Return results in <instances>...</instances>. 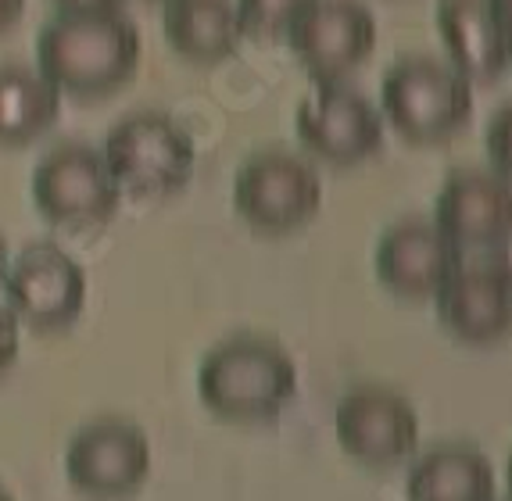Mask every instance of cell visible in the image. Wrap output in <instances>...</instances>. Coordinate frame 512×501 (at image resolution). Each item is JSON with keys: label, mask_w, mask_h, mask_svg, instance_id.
I'll list each match as a JSON object with an SVG mask.
<instances>
[{"label": "cell", "mask_w": 512, "mask_h": 501, "mask_svg": "<svg viewBox=\"0 0 512 501\" xmlns=\"http://www.w3.org/2000/svg\"><path fill=\"white\" fill-rule=\"evenodd\" d=\"M0 501H15V498H11V494L4 491V487H0Z\"/></svg>", "instance_id": "cell-27"}, {"label": "cell", "mask_w": 512, "mask_h": 501, "mask_svg": "<svg viewBox=\"0 0 512 501\" xmlns=\"http://www.w3.org/2000/svg\"><path fill=\"white\" fill-rule=\"evenodd\" d=\"M22 11H26V0H0V33L15 26Z\"/></svg>", "instance_id": "cell-23"}, {"label": "cell", "mask_w": 512, "mask_h": 501, "mask_svg": "<svg viewBox=\"0 0 512 501\" xmlns=\"http://www.w3.org/2000/svg\"><path fill=\"white\" fill-rule=\"evenodd\" d=\"M434 226L466 247H502L512 237V183L498 172L455 169L434 201Z\"/></svg>", "instance_id": "cell-13"}, {"label": "cell", "mask_w": 512, "mask_h": 501, "mask_svg": "<svg viewBox=\"0 0 512 501\" xmlns=\"http://www.w3.org/2000/svg\"><path fill=\"white\" fill-rule=\"evenodd\" d=\"M151 473V444L144 430L122 419L83 426L65 448V476L79 494L97 501L129 498Z\"/></svg>", "instance_id": "cell-8"}, {"label": "cell", "mask_w": 512, "mask_h": 501, "mask_svg": "<svg viewBox=\"0 0 512 501\" xmlns=\"http://www.w3.org/2000/svg\"><path fill=\"white\" fill-rule=\"evenodd\" d=\"M437 29L452 68L466 79H495L512 61V26L491 0H437Z\"/></svg>", "instance_id": "cell-15"}, {"label": "cell", "mask_w": 512, "mask_h": 501, "mask_svg": "<svg viewBox=\"0 0 512 501\" xmlns=\"http://www.w3.org/2000/svg\"><path fill=\"white\" fill-rule=\"evenodd\" d=\"M33 201L47 222L90 230L115 219L122 187L111 176L101 151L86 144H61L43 154L36 165Z\"/></svg>", "instance_id": "cell-6"}, {"label": "cell", "mask_w": 512, "mask_h": 501, "mask_svg": "<svg viewBox=\"0 0 512 501\" xmlns=\"http://www.w3.org/2000/svg\"><path fill=\"white\" fill-rule=\"evenodd\" d=\"M437 319L466 344H495L512 333V265L502 258L470 262L437 287Z\"/></svg>", "instance_id": "cell-12"}, {"label": "cell", "mask_w": 512, "mask_h": 501, "mask_svg": "<svg viewBox=\"0 0 512 501\" xmlns=\"http://www.w3.org/2000/svg\"><path fill=\"white\" fill-rule=\"evenodd\" d=\"M61 97L40 68H0V144L18 147L47 133L61 115Z\"/></svg>", "instance_id": "cell-18"}, {"label": "cell", "mask_w": 512, "mask_h": 501, "mask_svg": "<svg viewBox=\"0 0 512 501\" xmlns=\"http://www.w3.org/2000/svg\"><path fill=\"white\" fill-rule=\"evenodd\" d=\"M384 119L416 144L441 140L462 129L473 115V86L452 65L409 54L387 68L380 86Z\"/></svg>", "instance_id": "cell-3"}, {"label": "cell", "mask_w": 512, "mask_h": 501, "mask_svg": "<svg viewBox=\"0 0 512 501\" xmlns=\"http://www.w3.org/2000/svg\"><path fill=\"white\" fill-rule=\"evenodd\" d=\"M233 4H237L244 33L276 36V33H287L294 18H298L312 0H233Z\"/></svg>", "instance_id": "cell-19"}, {"label": "cell", "mask_w": 512, "mask_h": 501, "mask_svg": "<svg viewBox=\"0 0 512 501\" xmlns=\"http://www.w3.org/2000/svg\"><path fill=\"white\" fill-rule=\"evenodd\" d=\"M61 11H119L122 0H54Z\"/></svg>", "instance_id": "cell-22"}, {"label": "cell", "mask_w": 512, "mask_h": 501, "mask_svg": "<svg viewBox=\"0 0 512 501\" xmlns=\"http://www.w3.org/2000/svg\"><path fill=\"white\" fill-rule=\"evenodd\" d=\"M162 29L172 51L201 65L230 58L244 40L233 0H165Z\"/></svg>", "instance_id": "cell-17"}, {"label": "cell", "mask_w": 512, "mask_h": 501, "mask_svg": "<svg viewBox=\"0 0 512 501\" xmlns=\"http://www.w3.org/2000/svg\"><path fill=\"white\" fill-rule=\"evenodd\" d=\"M4 269H8V244L0 237V280H4Z\"/></svg>", "instance_id": "cell-25"}, {"label": "cell", "mask_w": 512, "mask_h": 501, "mask_svg": "<svg viewBox=\"0 0 512 501\" xmlns=\"http://www.w3.org/2000/svg\"><path fill=\"white\" fill-rule=\"evenodd\" d=\"M18 358V315L8 305H0V376L15 366Z\"/></svg>", "instance_id": "cell-21"}, {"label": "cell", "mask_w": 512, "mask_h": 501, "mask_svg": "<svg viewBox=\"0 0 512 501\" xmlns=\"http://www.w3.org/2000/svg\"><path fill=\"white\" fill-rule=\"evenodd\" d=\"M491 8H495L498 15H502L505 22H509V26H512V0H491Z\"/></svg>", "instance_id": "cell-24"}, {"label": "cell", "mask_w": 512, "mask_h": 501, "mask_svg": "<svg viewBox=\"0 0 512 501\" xmlns=\"http://www.w3.org/2000/svg\"><path fill=\"white\" fill-rule=\"evenodd\" d=\"M197 394L219 419L262 423L294 401L298 369L273 340L230 337L205 355L197 369Z\"/></svg>", "instance_id": "cell-2"}, {"label": "cell", "mask_w": 512, "mask_h": 501, "mask_svg": "<svg viewBox=\"0 0 512 501\" xmlns=\"http://www.w3.org/2000/svg\"><path fill=\"white\" fill-rule=\"evenodd\" d=\"M376 276L398 298H434L448 276L462 265V247L444 237L434 222H394L376 244Z\"/></svg>", "instance_id": "cell-14"}, {"label": "cell", "mask_w": 512, "mask_h": 501, "mask_svg": "<svg viewBox=\"0 0 512 501\" xmlns=\"http://www.w3.org/2000/svg\"><path fill=\"white\" fill-rule=\"evenodd\" d=\"M111 176L133 194H172L194 172V136L165 111H137L111 126L101 147Z\"/></svg>", "instance_id": "cell-4"}, {"label": "cell", "mask_w": 512, "mask_h": 501, "mask_svg": "<svg viewBox=\"0 0 512 501\" xmlns=\"http://www.w3.org/2000/svg\"><path fill=\"white\" fill-rule=\"evenodd\" d=\"M337 444L369 469H391L419 448V416L409 398L387 387H355L333 412Z\"/></svg>", "instance_id": "cell-9"}, {"label": "cell", "mask_w": 512, "mask_h": 501, "mask_svg": "<svg viewBox=\"0 0 512 501\" xmlns=\"http://www.w3.org/2000/svg\"><path fill=\"white\" fill-rule=\"evenodd\" d=\"M287 43L319 83H333L366 65L376 47V18L362 0H312L291 22Z\"/></svg>", "instance_id": "cell-11"}, {"label": "cell", "mask_w": 512, "mask_h": 501, "mask_svg": "<svg viewBox=\"0 0 512 501\" xmlns=\"http://www.w3.org/2000/svg\"><path fill=\"white\" fill-rule=\"evenodd\" d=\"M505 487H509V498H512V451H509V462H505Z\"/></svg>", "instance_id": "cell-26"}, {"label": "cell", "mask_w": 512, "mask_h": 501, "mask_svg": "<svg viewBox=\"0 0 512 501\" xmlns=\"http://www.w3.org/2000/svg\"><path fill=\"white\" fill-rule=\"evenodd\" d=\"M0 287L8 290V308L18 323L33 330H65L86 305V272L58 244H29L4 269Z\"/></svg>", "instance_id": "cell-7"}, {"label": "cell", "mask_w": 512, "mask_h": 501, "mask_svg": "<svg viewBox=\"0 0 512 501\" xmlns=\"http://www.w3.org/2000/svg\"><path fill=\"white\" fill-rule=\"evenodd\" d=\"M487 158L495 162V172L512 183V104L495 111L487 122Z\"/></svg>", "instance_id": "cell-20"}, {"label": "cell", "mask_w": 512, "mask_h": 501, "mask_svg": "<svg viewBox=\"0 0 512 501\" xmlns=\"http://www.w3.org/2000/svg\"><path fill=\"white\" fill-rule=\"evenodd\" d=\"M323 179L294 151H258L233 179V208L258 233H294L319 215Z\"/></svg>", "instance_id": "cell-5"}, {"label": "cell", "mask_w": 512, "mask_h": 501, "mask_svg": "<svg viewBox=\"0 0 512 501\" xmlns=\"http://www.w3.org/2000/svg\"><path fill=\"white\" fill-rule=\"evenodd\" d=\"M298 140L330 165L366 162L384 144V115L341 79L319 83L298 104Z\"/></svg>", "instance_id": "cell-10"}, {"label": "cell", "mask_w": 512, "mask_h": 501, "mask_svg": "<svg viewBox=\"0 0 512 501\" xmlns=\"http://www.w3.org/2000/svg\"><path fill=\"white\" fill-rule=\"evenodd\" d=\"M509 501H512V498H509Z\"/></svg>", "instance_id": "cell-29"}, {"label": "cell", "mask_w": 512, "mask_h": 501, "mask_svg": "<svg viewBox=\"0 0 512 501\" xmlns=\"http://www.w3.org/2000/svg\"><path fill=\"white\" fill-rule=\"evenodd\" d=\"M409 501H495V469L470 444H441L419 455L405 476Z\"/></svg>", "instance_id": "cell-16"}, {"label": "cell", "mask_w": 512, "mask_h": 501, "mask_svg": "<svg viewBox=\"0 0 512 501\" xmlns=\"http://www.w3.org/2000/svg\"><path fill=\"white\" fill-rule=\"evenodd\" d=\"M140 29L122 11H61L36 36V68L69 97H108L140 65Z\"/></svg>", "instance_id": "cell-1"}, {"label": "cell", "mask_w": 512, "mask_h": 501, "mask_svg": "<svg viewBox=\"0 0 512 501\" xmlns=\"http://www.w3.org/2000/svg\"><path fill=\"white\" fill-rule=\"evenodd\" d=\"M162 4H165V0H162Z\"/></svg>", "instance_id": "cell-28"}]
</instances>
